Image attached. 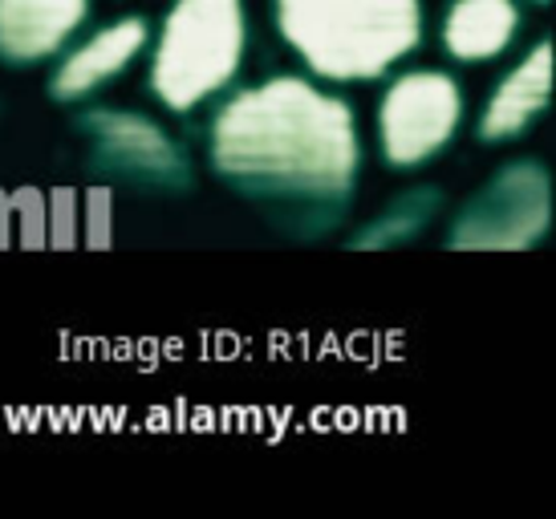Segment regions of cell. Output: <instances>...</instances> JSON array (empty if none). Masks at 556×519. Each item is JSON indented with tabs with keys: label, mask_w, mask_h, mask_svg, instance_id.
Here are the masks:
<instances>
[{
	"label": "cell",
	"mask_w": 556,
	"mask_h": 519,
	"mask_svg": "<svg viewBox=\"0 0 556 519\" xmlns=\"http://www.w3.org/2000/svg\"><path fill=\"white\" fill-rule=\"evenodd\" d=\"M212 154L219 170L256 183L341 191L357 167V135L345 102L277 77L240 93L216 118Z\"/></svg>",
	"instance_id": "6da1fadb"
},
{
	"label": "cell",
	"mask_w": 556,
	"mask_h": 519,
	"mask_svg": "<svg viewBox=\"0 0 556 519\" xmlns=\"http://www.w3.org/2000/svg\"><path fill=\"white\" fill-rule=\"evenodd\" d=\"M277 25L313 74L362 81L418 46V0H280Z\"/></svg>",
	"instance_id": "7a4b0ae2"
},
{
	"label": "cell",
	"mask_w": 556,
	"mask_h": 519,
	"mask_svg": "<svg viewBox=\"0 0 556 519\" xmlns=\"http://www.w3.org/2000/svg\"><path fill=\"white\" fill-rule=\"evenodd\" d=\"M244 58L240 0H179L155 53V93L170 110H191L224 90Z\"/></svg>",
	"instance_id": "3957f363"
},
{
	"label": "cell",
	"mask_w": 556,
	"mask_h": 519,
	"mask_svg": "<svg viewBox=\"0 0 556 519\" xmlns=\"http://www.w3.org/2000/svg\"><path fill=\"white\" fill-rule=\"evenodd\" d=\"M459 114H464V98L447 74L418 69V74L399 77L378 118L382 151L394 167H418L422 159L447 147V138L459 126Z\"/></svg>",
	"instance_id": "277c9868"
},
{
	"label": "cell",
	"mask_w": 556,
	"mask_h": 519,
	"mask_svg": "<svg viewBox=\"0 0 556 519\" xmlns=\"http://www.w3.org/2000/svg\"><path fill=\"white\" fill-rule=\"evenodd\" d=\"M90 0H0V53L9 62H41L86 21Z\"/></svg>",
	"instance_id": "5b68a950"
},
{
	"label": "cell",
	"mask_w": 556,
	"mask_h": 519,
	"mask_svg": "<svg viewBox=\"0 0 556 519\" xmlns=\"http://www.w3.org/2000/svg\"><path fill=\"white\" fill-rule=\"evenodd\" d=\"M142 41H147V25L135 21V16L93 33L90 41L78 53H70L65 65L58 69V81H53L58 98H81V93L98 90L102 81H110V77H118L130 65V58L142 49Z\"/></svg>",
	"instance_id": "8992f818"
},
{
	"label": "cell",
	"mask_w": 556,
	"mask_h": 519,
	"mask_svg": "<svg viewBox=\"0 0 556 519\" xmlns=\"http://www.w3.org/2000/svg\"><path fill=\"white\" fill-rule=\"evenodd\" d=\"M548 81H553V49L536 46V53H528L492 93L488 114H483V138L495 142V138L520 135L548 102Z\"/></svg>",
	"instance_id": "52a82bcc"
},
{
	"label": "cell",
	"mask_w": 556,
	"mask_h": 519,
	"mask_svg": "<svg viewBox=\"0 0 556 519\" xmlns=\"http://www.w3.org/2000/svg\"><path fill=\"white\" fill-rule=\"evenodd\" d=\"M520 13L511 0H455L443 25L451 58L459 62H488L511 46Z\"/></svg>",
	"instance_id": "ba28073f"
},
{
	"label": "cell",
	"mask_w": 556,
	"mask_h": 519,
	"mask_svg": "<svg viewBox=\"0 0 556 519\" xmlns=\"http://www.w3.org/2000/svg\"><path fill=\"white\" fill-rule=\"evenodd\" d=\"M541 4H544V0H541Z\"/></svg>",
	"instance_id": "9c48e42d"
}]
</instances>
